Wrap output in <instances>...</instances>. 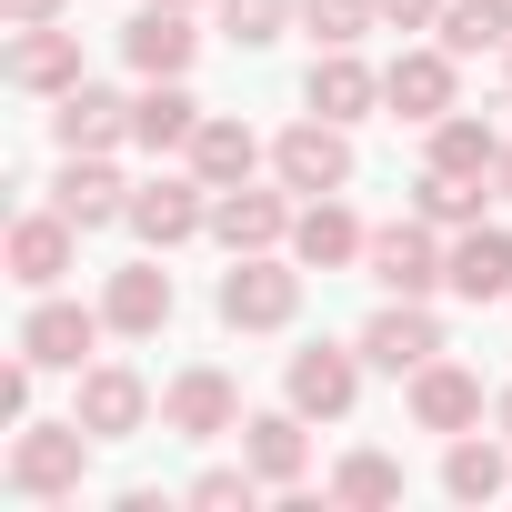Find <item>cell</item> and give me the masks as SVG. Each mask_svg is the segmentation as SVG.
Masks as SVG:
<instances>
[{
    "label": "cell",
    "mask_w": 512,
    "mask_h": 512,
    "mask_svg": "<svg viewBox=\"0 0 512 512\" xmlns=\"http://www.w3.org/2000/svg\"><path fill=\"white\" fill-rule=\"evenodd\" d=\"M71 251H81V221L51 201V211H21L11 221V282L21 292H51L61 272H71Z\"/></svg>",
    "instance_id": "ba28073f"
},
{
    "label": "cell",
    "mask_w": 512,
    "mask_h": 512,
    "mask_svg": "<svg viewBox=\"0 0 512 512\" xmlns=\"http://www.w3.org/2000/svg\"><path fill=\"white\" fill-rule=\"evenodd\" d=\"M432 352H442V322H432L422 302H382V312L362 322V362H372V372H392V382H402V372H422Z\"/></svg>",
    "instance_id": "30bf717a"
},
{
    "label": "cell",
    "mask_w": 512,
    "mask_h": 512,
    "mask_svg": "<svg viewBox=\"0 0 512 512\" xmlns=\"http://www.w3.org/2000/svg\"><path fill=\"white\" fill-rule=\"evenodd\" d=\"M101 332H111V312H81V302H51V292L21 312V352H31L41 372H81Z\"/></svg>",
    "instance_id": "52a82bcc"
},
{
    "label": "cell",
    "mask_w": 512,
    "mask_h": 512,
    "mask_svg": "<svg viewBox=\"0 0 512 512\" xmlns=\"http://www.w3.org/2000/svg\"><path fill=\"white\" fill-rule=\"evenodd\" d=\"M31 372H41L31 352H21L11 372H0V422H31Z\"/></svg>",
    "instance_id": "836d02e7"
},
{
    "label": "cell",
    "mask_w": 512,
    "mask_h": 512,
    "mask_svg": "<svg viewBox=\"0 0 512 512\" xmlns=\"http://www.w3.org/2000/svg\"><path fill=\"white\" fill-rule=\"evenodd\" d=\"M382 101H392V121H442L452 111V51H402L392 71H382Z\"/></svg>",
    "instance_id": "9a60e30c"
},
{
    "label": "cell",
    "mask_w": 512,
    "mask_h": 512,
    "mask_svg": "<svg viewBox=\"0 0 512 512\" xmlns=\"http://www.w3.org/2000/svg\"><path fill=\"white\" fill-rule=\"evenodd\" d=\"M282 392H292V412H302V422H342V412L362 402V342H352V352H342V342H312V352H292Z\"/></svg>",
    "instance_id": "277c9868"
},
{
    "label": "cell",
    "mask_w": 512,
    "mask_h": 512,
    "mask_svg": "<svg viewBox=\"0 0 512 512\" xmlns=\"http://www.w3.org/2000/svg\"><path fill=\"white\" fill-rule=\"evenodd\" d=\"M171 11H191V0H171Z\"/></svg>",
    "instance_id": "f35d334b"
},
{
    "label": "cell",
    "mask_w": 512,
    "mask_h": 512,
    "mask_svg": "<svg viewBox=\"0 0 512 512\" xmlns=\"http://www.w3.org/2000/svg\"><path fill=\"white\" fill-rule=\"evenodd\" d=\"M382 21H402V31H442V0H382Z\"/></svg>",
    "instance_id": "e575fe53"
},
{
    "label": "cell",
    "mask_w": 512,
    "mask_h": 512,
    "mask_svg": "<svg viewBox=\"0 0 512 512\" xmlns=\"http://www.w3.org/2000/svg\"><path fill=\"white\" fill-rule=\"evenodd\" d=\"M302 101H312L322 121H362V111L382 101V81H372L352 51H322V61H312V81H302Z\"/></svg>",
    "instance_id": "d4e9b609"
},
{
    "label": "cell",
    "mask_w": 512,
    "mask_h": 512,
    "mask_svg": "<svg viewBox=\"0 0 512 512\" xmlns=\"http://www.w3.org/2000/svg\"><path fill=\"white\" fill-rule=\"evenodd\" d=\"M51 141H61V151H111V141H131V101L101 91V81H81V91H61Z\"/></svg>",
    "instance_id": "2e32d148"
},
{
    "label": "cell",
    "mask_w": 512,
    "mask_h": 512,
    "mask_svg": "<svg viewBox=\"0 0 512 512\" xmlns=\"http://www.w3.org/2000/svg\"><path fill=\"white\" fill-rule=\"evenodd\" d=\"M302 312V272L272 262V251H231V272H221V322L231 332H282Z\"/></svg>",
    "instance_id": "3957f363"
},
{
    "label": "cell",
    "mask_w": 512,
    "mask_h": 512,
    "mask_svg": "<svg viewBox=\"0 0 512 512\" xmlns=\"http://www.w3.org/2000/svg\"><path fill=\"white\" fill-rule=\"evenodd\" d=\"M71 0H0V21H21V31H41V21H61Z\"/></svg>",
    "instance_id": "d590c367"
},
{
    "label": "cell",
    "mask_w": 512,
    "mask_h": 512,
    "mask_svg": "<svg viewBox=\"0 0 512 512\" xmlns=\"http://www.w3.org/2000/svg\"><path fill=\"white\" fill-rule=\"evenodd\" d=\"M362 241H372V231H362L332 191H312V211L292 221V262H302V272H342V262H362Z\"/></svg>",
    "instance_id": "ac0fdd59"
},
{
    "label": "cell",
    "mask_w": 512,
    "mask_h": 512,
    "mask_svg": "<svg viewBox=\"0 0 512 512\" xmlns=\"http://www.w3.org/2000/svg\"><path fill=\"white\" fill-rule=\"evenodd\" d=\"M452 292H462V302H502V292H512V231H502V221H472V231L452 241Z\"/></svg>",
    "instance_id": "44dd1931"
},
{
    "label": "cell",
    "mask_w": 512,
    "mask_h": 512,
    "mask_svg": "<svg viewBox=\"0 0 512 512\" xmlns=\"http://www.w3.org/2000/svg\"><path fill=\"white\" fill-rule=\"evenodd\" d=\"M201 191H211L201 171H191V181H171V171H161V181H141V191H131V231H141L151 251H181V241L211 221V201H201Z\"/></svg>",
    "instance_id": "9c48e42d"
},
{
    "label": "cell",
    "mask_w": 512,
    "mask_h": 512,
    "mask_svg": "<svg viewBox=\"0 0 512 512\" xmlns=\"http://www.w3.org/2000/svg\"><path fill=\"white\" fill-rule=\"evenodd\" d=\"M231 422H241V382H231L221 362L171 372V392H161V432H181V442H221Z\"/></svg>",
    "instance_id": "5b68a950"
},
{
    "label": "cell",
    "mask_w": 512,
    "mask_h": 512,
    "mask_svg": "<svg viewBox=\"0 0 512 512\" xmlns=\"http://www.w3.org/2000/svg\"><path fill=\"white\" fill-rule=\"evenodd\" d=\"M492 432H502V442H512V392H502V402H492Z\"/></svg>",
    "instance_id": "74e56055"
},
{
    "label": "cell",
    "mask_w": 512,
    "mask_h": 512,
    "mask_svg": "<svg viewBox=\"0 0 512 512\" xmlns=\"http://www.w3.org/2000/svg\"><path fill=\"white\" fill-rule=\"evenodd\" d=\"M492 191H502V201H512V141H502V161H492Z\"/></svg>",
    "instance_id": "8d00e7d4"
},
{
    "label": "cell",
    "mask_w": 512,
    "mask_h": 512,
    "mask_svg": "<svg viewBox=\"0 0 512 512\" xmlns=\"http://www.w3.org/2000/svg\"><path fill=\"white\" fill-rule=\"evenodd\" d=\"M251 482H262L251 462H241V472H201V482H191V502H211V512H221V502H251Z\"/></svg>",
    "instance_id": "d6a6232c"
},
{
    "label": "cell",
    "mask_w": 512,
    "mask_h": 512,
    "mask_svg": "<svg viewBox=\"0 0 512 512\" xmlns=\"http://www.w3.org/2000/svg\"><path fill=\"white\" fill-rule=\"evenodd\" d=\"M332 502H342V512H382V502H402V462H392V452H352V462L332 472Z\"/></svg>",
    "instance_id": "f546056e"
},
{
    "label": "cell",
    "mask_w": 512,
    "mask_h": 512,
    "mask_svg": "<svg viewBox=\"0 0 512 512\" xmlns=\"http://www.w3.org/2000/svg\"><path fill=\"white\" fill-rule=\"evenodd\" d=\"M282 21H292V0H221V31H231L241 51H262V41H282Z\"/></svg>",
    "instance_id": "1f68e13d"
},
{
    "label": "cell",
    "mask_w": 512,
    "mask_h": 512,
    "mask_svg": "<svg viewBox=\"0 0 512 512\" xmlns=\"http://www.w3.org/2000/svg\"><path fill=\"white\" fill-rule=\"evenodd\" d=\"M412 422H422V432H472V422H482V372H462V362L432 352V362L412 372Z\"/></svg>",
    "instance_id": "4fadbf2b"
},
{
    "label": "cell",
    "mask_w": 512,
    "mask_h": 512,
    "mask_svg": "<svg viewBox=\"0 0 512 512\" xmlns=\"http://www.w3.org/2000/svg\"><path fill=\"white\" fill-rule=\"evenodd\" d=\"M191 51H201V31L171 11V0H151V11L121 31V61H131L141 81H181V71H191Z\"/></svg>",
    "instance_id": "7c38bea8"
},
{
    "label": "cell",
    "mask_w": 512,
    "mask_h": 512,
    "mask_svg": "<svg viewBox=\"0 0 512 512\" xmlns=\"http://www.w3.org/2000/svg\"><path fill=\"white\" fill-rule=\"evenodd\" d=\"M362 262H372V282H382L392 302H432V292H452V251L432 241L422 211L392 221V231H372V241H362Z\"/></svg>",
    "instance_id": "7a4b0ae2"
},
{
    "label": "cell",
    "mask_w": 512,
    "mask_h": 512,
    "mask_svg": "<svg viewBox=\"0 0 512 512\" xmlns=\"http://www.w3.org/2000/svg\"><path fill=\"white\" fill-rule=\"evenodd\" d=\"M241 462L262 472L272 492H292V482H302V462H312V442H302V412H251V422H241Z\"/></svg>",
    "instance_id": "ffe728a7"
},
{
    "label": "cell",
    "mask_w": 512,
    "mask_h": 512,
    "mask_svg": "<svg viewBox=\"0 0 512 512\" xmlns=\"http://www.w3.org/2000/svg\"><path fill=\"white\" fill-rule=\"evenodd\" d=\"M492 161H502V131H492V121H462V111H442V121H432V171L492 181Z\"/></svg>",
    "instance_id": "4316f807"
},
{
    "label": "cell",
    "mask_w": 512,
    "mask_h": 512,
    "mask_svg": "<svg viewBox=\"0 0 512 512\" xmlns=\"http://www.w3.org/2000/svg\"><path fill=\"white\" fill-rule=\"evenodd\" d=\"M442 51H452V61L512 51V0H442Z\"/></svg>",
    "instance_id": "83f0119b"
},
{
    "label": "cell",
    "mask_w": 512,
    "mask_h": 512,
    "mask_svg": "<svg viewBox=\"0 0 512 512\" xmlns=\"http://www.w3.org/2000/svg\"><path fill=\"white\" fill-rule=\"evenodd\" d=\"M251 161H262V141H251V121H221V111H211V121L191 131V171H201L211 191H241V181H251Z\"/></svg>",
    "instance_id": "cb8c5ba5"
},
{
    "label": "cell",
    "mask_w": 512,
    "mask_h": 512,
    "mask_svg": "<svg viewBox=\"0 0 512 512\" xmlns=\"http://www.w3.org/2000/svg\"><path fill=\"white\" fill-rule=\"evenodd\" d=\"M91 422L71 412V422H21V442H11V492L21 502H71L81 492V472H91Z\"/></svg>",
    "instance_id": "6da1fadb"
},
{
    "label": "cell",
    "mask_w": 512,
    "mask_h": 512,
    "mask_svg": "<svg viewBox=\"0 0 512 512\" xmlns=\"http://www.w3.org/2000/svg\"><path fill=\"white\" fill-rule=\"evenodd\" d=\"M71 412H81V422H91L101 442H131V432L151 422V382H141L131 362H91V372H81V402H71Z\"/></svg>",
    "instance_id": "8fae6325"
},
{
    "label": "cell",
    "mask_w": 512,
    "mask_h": 512,
    "mask_svg": "<svg viewBox=\"0 0 512 512\" xmlns=\"http://www.w3.org/2000/svg\"><path fill=\"white\" fill-rule=\"evenodd\" d=\"M442 492H452V502H502V492H512V462H502V442H472V432H452V452H442Z\"/></svg>",
    "instance_id": "484cf974"
},
{
    "label": "cell",
    "mask_w": 512,
    "mask_h": 512,
    "mask_svg": "<svg viewBox=\"0 0 512 512\" xmlns=\"http://www.w3.org/2000/svg\"><path fill=\"white\" fill-rule=\"evenodd\" d=\"M51 201H61V211H71L81 231H101V221H131V181H121V171H111L101 151H71V161H61V191H51Z\"/></svg>",
    "instance_id": "e0dca14e"
},
{
    "label": "cell",
    "mask_w": 512,
    "mask_h": 512,
    "mask_svg": "<svg viewBox=\"0 0 512 512\" xmlns=\"http://www.w3.org/2000/svg\"><path fill=\"white\" fill-rule=\"evenodd\" d=\"M11 91H51V101L81 91V31H51V21L21 31L11 41Z\"/></svg>",
    "instance_id": "d6986e66"
},
{
    "label": "cell",
    "mask_w": 512,
    "mask_h": 512,
    "mask_svg": "<svg viewBox=\"0 0 512 512\" xmlns=\"http://www.w3.org/2000/svg\"><path fill=\"white\" fill-rule=\"evenodd\" d=\"M101 312H111V332H131V342H151V332L171 322V272H161V262H131V272H111V292H101Z\"/></svg>",
    "instance_id": "7402d4cb"
},
{
    "label": "cell",
    "mask_w": 512,
    "mask_h": 512,
    "mask_svg": "<svg viewBox=\"0 0 512 512\" xmlns=\"http://www.w3.org/2000/svg\"><path fill=\"white\" fill-rule=\"evenodd\" d=\"M272 171H282V191H342L352 181V141H342V121H292L282 141H272Z\"/></svg>",
    "instance_id": "8992f818"
},
{
    "label": "cell",
    "mask_w": 512,
    "mask_h": 512,
    "mask_svg": "<svg viewBox=\"0 0 512 512\" xmlns=\"http://www.w3.org/2000/svg\"><path fill=\"white\" fill-rule=\"evenodd\" d=\"M502 71H512V51H502Z\"/></svg>",
    "instance_id": "ab89813d"
},
{
    "label": "cell",
    "mask_w": 512,
    "mask_h": 512,
    "mask_svg": "<svg viewBox=\"0 0 512 512\" xmlns=\"http://www.w3.org/2000/svg\"><path fill=\"white\" fill-rule=\"evenodd\" d=\"M201 121H211V111H201L181 81H151V91L131 101V141H141V151H191V131H201Z\"/></svg>",
    "instance_id": "603a6c76"
},
{
    "label": "cell",
    "mask_w": 512,
    "mask_h": 512,
    "mask_svg": "<svg viewBox=\"0 0 512 512\" xmlns=\"http://www.w3.org/2000/svg\"><path fill=\"white\" fill-rule=\"evenodd\" d=\"M412 211H422L432 231H472V221H482V181H462V171H422V181H412Z\"/></svg>",
    "instance_id": "f1b7e54d"
},
{
    "label": "cell",
    "mask_w": 512,
    "mask_h": 512,
    "mask_svg": "<svg viewBox=\"0 0 512 512\" xmlns=\"http://www.w3.org/2000/svg\"><path fill=\"white\" fill-rule=\"evenodd\" d=\"M372 11H382V0H302V21H312L322 51H352V41L372 31Z\"/></svg>",
    "instance_id": "4dcf8cb0"
},
{
    "label": "cell",
    "mask_w": 512,
    "mask_h": 512,
    "mask_svg": "<svg viewBox=\"0 0 512 512\" xmlns=\"http://www.w3.org/2000/svg\"><path fill=\"white\" fill-rule=\"evenodd\" d=\"M292 221H302V211H292L282 191H251V181H241V191H211V231H221L231 251H272V241H292Z\"/></svg>",
    "instance_id": "5bb4252c"
}]
</instances>
